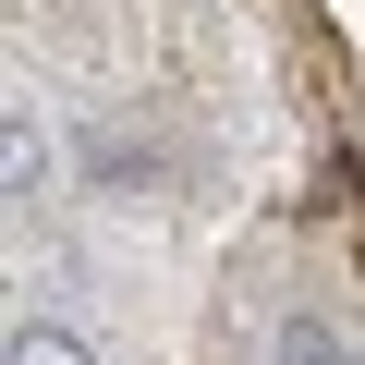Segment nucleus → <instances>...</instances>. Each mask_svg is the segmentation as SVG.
Here are the masks:
<instances>
[{
    "label": "nucleus",
    "instance_id": "f257e3e1",
    "mask_svg": "<svg viewBox=\"0 0 365 365\" xmlns=\"http://www.w3.org/2000/svg\"><path fill=\"white\" fill-rule=\"evenodd\" d=\"M268 365H353V341H341V317H317V304H292V317L268 329Z\"/></svg>",
    "mask_w": 365,
    "mask_h": 365
},
{
    "label": "nucleus",
    "instance_id": "7ed1b4c3",
    "mask_svg": "<svg viewBox=\"0 0 365 365\" xmlns=\"http://www.w3.org/2000/svg\"><path fill=\"white\" fill-rule=\"evenodd\" d=\"M0 170H13V207L49 195V158H37V110H25V98H13V134H0Z\"/></svg>",
    "mask_w": 365,
    "mask_h": 365
},
{
    "label": "nucleus",
    "instance_id": "f03ea898",
    "mask_svg": "<svg viewBox=\"0 0 365 365\" xmlns=\"http://www.w3.org/2000/svg\"><path fill=\"white\" fill-rule=\"evenodd\" d=\"M13 365H98V341L73 317H13Z\"/></svg>",
    "mask_w": 365,
    "mask_h": 365
}]
</instances>
